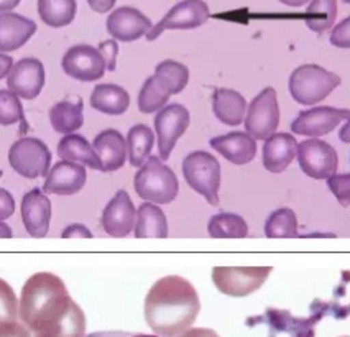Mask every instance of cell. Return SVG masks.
<instances>
[{"label":"cell","instance_id":"cell-27","mask_svg":"<svg viewBox=\"0 0 350 337\" xmlns=\"http://www.w3.org/2000/svg\"><path fill=\"white\" fill-rule=\"evenodd\" d=\"M84 105L81 99L77 103H69V100H63V103L55 104L50 109V122L51 127L58 133L63 135H69L79 130L84 124Z\"/></svg>","mask_w":350,"mask_h":337},{"label":"cell","instance_id":"cell-36","mask_svg":"<svg viewBox=\"0 0 350 337\" xmlns=\"http://www.w3.org/2000/svg\"><path fill=\"white\" fill-rule=\"evenodd\" d=\"M23 120L25 117H23V107L18 96L10 89H0V125L9 127Z\"/></svg>","mask_w":350,"mask_h":337},{"label":"cell","instance_id":"cell-13","mask_svg":"<svg viewBox=\"0 0 350 337\" xmlns=\"http://www.w3.org/2000/svg\"><path fill=\"white\" fill-rule=\"evenodd\" d=\"M350 119L349 109H336V107H314L309 111H301L291 124V130L298 135L323 137L331 133L334 129L339 127L342 120Z\"/></svg>","mask_w":350,"mask_h":337},{"label":"cell","instance_id":"cell-1","mask_svg":"<svg viewBox=\"0 0 350 337\" xmlns=\"http://www.w3.org/2000/svg\"><path fill=\"white\" fill-rule=\"evenodd\" d=\"M201 311L196 288L180 275H168L150 288L145 298V319L153 332L178 337L189 329Z\"/></svg>","mask_w":350,"mask_h":337},{"label":"cell","instance_id":"cell-21","mask_svg":"<svg viewBox=\"0 0 350 337\" xmlns=\"http://www.w3.org/2000/svg\"><path fill=\"white\" fill-rule=\"evenodd\" d=\"M35 31L36 23L33 20L14 12H3L0 14V51L20 50L35 35Z\"/></svg>","mask_w":350,"mask_h":337},{"label":"cell","instance_id":"cell-14","mask_svg":"<svg viewBox=\"0 0 350 337\" xmlns=\"http://www.w3.org/2000/svg\"><path fill=\"white\" fill-rule=\"evenodd\" d=\"M7 86L22 99L31 100L40 96L44 86V66L36 58H22L14 63L7 76Z\"/></svg>","mask_w":350,"mask_h":337},{"label":"cell","instance_id":"cell-3","mask_svg":"<svg viewBox=\"0 0 350 337\" xmlns=\"http://www.w3.org/2000/svg\"><path fill=\"white\" fill-rule=\"evenodd\" d=\"M137 194L142 199L154 204H168L174 201L180 191L178 178L170 166L161 161L160 157H148L135 174Z\"/></svg>","mask_w":350,"mask_h":337},{"label":"cell","instance_id":"cell-7","mask_svg":"<svg viewBox=\"0 0 350 337\" xmlns=\"http://www.w3.org/2000/svg\"><path fill=\"white\" fill-rule=\"evenodd\" d=\"M9 163L15 173L28 180L46 176L51 170V152L46 144L35 137L14 141L9 150Z\"/></svg>","mask_w":350,"mask_h":337},{"label":"cell","instance_id":"cell-31","mask_svg":"<svg viewBox=\"0 0 350 337\" xmlns=\"http://www.w3.org/2000/svg\"><path fill=\"white\" fill-rule=\"evenodd\" d=\"M207 232L214 239H243L248 235V226L239 214L221 213L211 217Z\"/></svg>","mask_w":350,"mask_h":337},{"label":"cell","instance_id":"cell-29","mask_svg":"<svg viewBox=\"0 0 350 337\" xmlns=\"http://www.w3.org/2000/svg\"><path fill=\"white\" fill-rule=\"evenodd\" d=\"M76 0H38V15L48 27H66L76 17Z\"/></svg>","mask_w":350,"mask_h":337},{"label":"cell","instance_id":"cell-15","mask_svg":"<svg viewBox=\"0 0 350 337\" xmlns=\"http://www.w3.org/2000/svg\"><path fill=\"white\" fill-rule=\"evenodd\" d=\"M103 229L111 237H127L135 227L137 211L125 189H119L103 213Z\"/></svg>","mask_w":350,"mask_h":337},{"label":"cell","instance_id":"cell-38","mask_svg":"<svg viewBox=\"0 0 350 337\" xmlns=\"http://www.w3.org/2000/svg\"><path fill=\"white\" fill-rule=\"evenodd\" d=\"M327 186L342 208L350 206V173L332 174L327 178Z\"/></svg>","mask_w":350,"mask_h":337},{"label":"cell","instance_id":"cell-2","mask_svg":"<svg viewBox=\"0 0 350 337\" xmlns=\"http://www.w3.org/2000/svg\"><path fill=\"white\" fill-rule=\"evenodd\" d=\"M72 299L58 275L40 271L31 275L22 288L18 299V318L33 336L42 334L64 319Z\"/></svg>","mask_w":350,"mask_h":337},{"label":"cell","instance_id":"cell-34","mask_svg":"<svg viewBox=\"0 0 350 337\" xmlns=\"http://www.w3.org/2000/svg\"><path fill=\"white\" fill-rule=\"evenodd\" d=\"M265 235L270 239L298 237V217L290 208L273 211L267 219Z\"/></svg>","mask_w":350,"mask_h":337},{"label":"cell","instance_id":"cell-53","mask_svg":"<svg viewBox=\"0 0 350 337\" xmlns=\"http://www.w3.org/2000/svg\"><path fill=\"white\" fill-rule=\"evenodd\" d=\"M344 2H345V3H350V0H344Z\"/></svg>","mask_w":350,"mask_h":337},{"label":"cell","instance_id":"cell-25","mask_svg":"<svg viewBox=\"0 0 350 337\" xmlns=\"http://www.w3.org/2000/svg\"><path fill=\"white\" fill-rule=\"evenodd\" d=\"M137 239H166L168 237V221L165 213L154 202H144L137 209L135 221Z\"/></svg>","mask_w":350,"mask_h":337},{"label":"cell","instance_id":"cell-12","mask_svg":"<svg viewBox=\"0 0 350 337\" xmlns=\"http://www.w3.org/2000/svg\"><path fill=\"white\" fill-rule=\"evenodd\" d=\"M61 68L69 78L83 83L100 79L107 71L103 53L91 44H76L69 48L61 59Z\"/></svg>","mask_w":350,"mask_h":337},{"label":"cell","instance_id":"cell-4","mask_svg":"<svg viewBox=\"0 0 350 337\" xmlns=\"http://www.w3.org/2000/svg\"><path fill=\"white\" fill-rule=\"evenodd\" d=\"M340 84V76L324 70L319 64H303L291 72L290 92L298 104L314 105L323 103Z\"/></svg>","mask_w":350,"mask_h":337},{"label":"cell","instance_id":"cell-46","mask_svg":"<svg viewBox=\"0 0 350 337\" xmlns=\"http://www.w3.org/2000/svg\"><path fill=\"white\" fill-rule=\"evenodd\" d=\"M88 337H158V336H153V334H133V332L109 331V332H94V334H89Z\"/></svg>","mask_w":350,"mask_h":337},{"label":"cell","instance_id":"cell-47","mask_svg":"<svg viewBox=\"0 0 350 337\" xmlns=\"http://www.w3.org/2000/svg\"><path fill=\"white\" fill-rule=\"evenodd\" d=\"M12 66H14V59H12L9 55H5V53L0 51V79H3L5 76H9Z\"/></svg>","mask_w":350,"mask_h":337},{"label":"cell","instance_id":"cell-32","mask_svg":"<svg viewBox=\"0 0 350 337\" xmlns=\"http://www.w3.org/2000/svg\"><path fill=\"white\" fill-rule=\"evenodd\" d=\"M171 96L173 94L170 92V89L153 75L145 81L140 89L138 109L142 113H154L165 107Z\"/></svg>","mask_w":350,"mask_h":337},{"label":"cell","instance_id":"cell-52","mask_svg":"<svg viewBox=\"0 0 350 337\" xmlns=\"http://www.w3.org/2000/svg\"><path fill=\"white\" fill-rule=\"evenodd\" d=\"M2 174H3V172H2V170H0V178H2Z\"/></svg>","mask_w":350,"mask_h":337},{"label":"cell","instance_id":"cell-18","mask_svg":"<svg viewBox=\"0 0 350 337\" xmlns=\"http://www.w3.org/2000/svg\"><path fill=\"white\" fill-rule=\"evenodd\" d=\"M22 221L31 237L42 239L50 230L51 201L43 191L31 189L22 199Z\"/></svg>","mask_w":350,"mask_h":337},{"label":"cell","instance_id":"cell-26","mask_svg":"<svg viewBox=\"0 0 350 337\" xmlns=\"http://www.w3.org/2000/svg\"><path fill=\"white\" fill-rule=\"evenodd\" d=\"M58 155L66 161L85 165L92 170H103V165H100V160L97 157L94 147L84 137L75 135V133L64 135L59 140Z\"/></svg>","mask_w":350,"mask_h":337},{"label":"cell","instance_id":"cell-19","mask_svg":"<svg viewBox=\"0 0 350 337\" xmlns=\"http://www.w3.org/2000/svg\"><path fill=\"white\" fill-rule=\"evenodd\" d=\"M219 155L234 165H247L256 155V141L248 132H230L209 141Z\"/></svg>","mask_w":350,"mask_h":337},{"label":"cell","instance_id":"cell-44","mask_svg":"<svg viewBox=\"0 0 350 337\" xmlns=\"http://www.w3.org/2000/svg\"><path fill=\"white\" fill-rule=\"evenodd\" d=\"M178 337H219V334L214 331V329L193 327V329H186V331L181 332Z\"/></svg>","mask_w":350,"mask_h":337},{"label":"cell","instance_id":"cell-20","mask_svg":"<svg viewBox=\"0 0 350 337\" xmlns=\"http://www.w3.org/2000/svg\"><path fill=\"white\" fill-rule=\"evenodd\" d=\"M97 157H99L103 170L111 173L120 170L127 160V140L116 129H105L92 141Z\"/></svg>","mask_w":350,"mask_h":337},{"label":"cell","instance_id":"cell-17","mask_svg":"<svg viewBox=\"0 0 350 337\" xmlns=\"http://www.w3.org/2000/svg\"><path fill=\"white\" fill-rule=\"evenodd\" d=\"M88 173L81 163L75 161H59L46 174L43 191L48 194H58V196H72L84 188Z\"/></svg>","mask_w":350,"mask_h":337},{"label":"cell","instance_id":"cell-22","mask_svg":"<svg viewBox=\"0 0 350 337\" xmlns=\"http://www.w3.org/2000/svg\"><path fill=\"white\" fill-rule=\"evenodd\" d=\"M298 141L291 133H273L263 145V166L270 173H282L296 158Z\"/></svg>","mask_w":350,"mask_h":337},{"label":"cell","instance_id":"cell-43","mask_svg":"<svg viewBox=\"0 0 350 337\" xmlns=\"http://www.w3.org/2000/svg\"><path fill=\"white\" fill-rule=\"evenodd\" d=\"M63 239H72V237H84V239H92V232L88 227L83 224H71L61 234Z\"/></svg>","mask_w":350,"mask_h":337},{"label":"cell","instance_id":"cell-41","mask_svg":"<svg viewBox=\"0 0 350 337\" xmlns=\"http://www.w3.org/2000/svg\"><path fill=\"white\" fill-rule=\"evenodd\" d=\"M0 337H31V332L23 323L7 321L0 323Z\"/></svg>","mask_w":350,"mask_h":337},{"label":"cell","instance_id":"cell-5","mask_svg":"<svg viewBox=\"0 0 350 337\" xmlns=\"http://www.w3.org/2000/svg\"><path fill=\"white\" fill-rule=\"evenodd\" d=\"M183 174L185 180L198 194L211 206L219 204V188H221V165L217 158L211 153L198 152L189 153L183 160Z\"/></svg>","mask_w":350,"mask_h":337},{"label":"cell","instance_id":"cell-11","mask_svg":"<svg viewBox=\"0 0 350 337\" xmlns=\"http://www.w3.org/2000/svg\"><path fill=\"white\" fill-rule=\"evenodd\" d=\"M299 168L304 174L314 180H327L336 174L339 166V157L334 147L319 139H308L298 145Z\"/></svg>","mask_w":350,"mask_h":337},{"label":"cell","instance_id":"cell-45","mask_svg":"<svg viewBox=\"0 0 350 337\" xmlns=\"http://www.w3.org/2000/svg\"><path fill=\"white\" fill-rule=\"evenodd\" d=\"M117 0H88L89 7L97 14H105V12L112 10Z\"/></svg>","mask_w":350,"mask_h":337},{"label":"cell","instance_id":"cell-49","mask_svg":"<svg viewBox=\"0 0 350 337\" xmlns=\"http://www.w3.org/2000/svg\"><path fill=\"white\" fill-rule=\"evenodd\" d=\"M339 139L340 141H344V144H350V119H347V124L340 129Z\"/></svg>","mask_w":350,"mask_h":337},{"label":"cell","instance_id":"cell-23","mask_svg":"<svg viewBox=\"0 0 350 337\" xmlns=\"http://www.w3.org/2000/svg\"><path fill=\"white\" fill-rule=\"evenodd\" d=\"M213 111L222 124L229 127H237L245 120L247 100L234 89L219 87L213 94Z\"/></svg>","mask_w":350,"mask_h":337},{"label":"cell","instance_id":"cell-48","mask_svg":"<svg viewBox=\"0 0 350 337\" xmlns=\"http://www.w3.org/2000/svg\"><path fill=\"white\" fill-rule=\"evenodd\" d=\"M20 3V0H0V14L14 10Z\"/></svg>","mask_w":350,"mask_h":337},{"label":"cell","instance_id":"cell-9","mask_svg":"<svg viewBox=\"0 0 350 337\" xmlns=\"http://www.w3.org/2000/svg\"><path fill=\"white\" fill-rule=\"evenodd\" d=\"M189 111L181 104L165 105L154 116V132L158 137V155L161 161L168 160L174 145L189 127Z\"/></svg>","mask_w":350,"mask_h":337},{"label":"cell","instance_id":"cell-6","mask_svg":"<svg viewBox=\"0 0 350 337\" xmlns=\"http://www.w3.org/2000/svg\"><path fill=\"white\" fill-rule=\"evenodd\" d=\"M270 273L271 267H214L213 282L221 293L243 298L260 290Z\"/></svg>","mask_w":350,"mask_h":337},{"label":"cell","instance_id":"cell-54","mask_svg":"<svg viewBox=\"0 0 350 337\" xmlns=\"http://www.w3.org/2000/svg\"><path fill=\"white\" fill-rule=\"evenodd\" d=\"M342 337H350V336H342Z\"/></svg>","mask_w":350,"mask_h":337},{"label":"cell","instance_id":"cell-35","mask_svg":"<svg viewBox=\"0 0 350 337\" xmlns=\"http://www.w3.org/2000/svg\"><path fill=\"white\" fill-rule=\"evenodd\" d=\"M85 332V316L84 311L76 301H72L71 310L64 319H61L56 326L48 331L36 334L35 337H84Z\"/></svg>","mask_w":350,"mask_h":337},{"label":"cell","instance_id":"cell-30","mask_svg":"<svg viewBox=\"0 0 350 337\" xmlns=\"http://www.w3.org/2000/svg\"><path fill=\"white\" fill-rule=\"evenodd\" d=\"M337 18V0H311L304 12L306 27L314 33H324Z\"/></svg>","mask_w":350,"mask_h":337},{"label":"cell","instance_id":"cell-51","mask_svg":"<svg viewBox=\"0 0 350 337\" xmlns=\"http://www.w3.org/2000/svg\"><path fill=\"white\" fill-rule=\"evenodd\" d=\"M280 2L284 3V5H288V7H303V5H306V3L311 2V0H280Z\"/></svg>","mask_w":350,"mask_h":337},{"label":"cell","instance_id":"cell-37","mask_svg":"<svg viewBox=\"0 0 350 337\" xmlns=\"http://www.w3.org/2000/svg\"><path fill=\"white\" fill-rule=\"evenodd\" d=\"M18 318V299L5 280L0 278V323L17 321Z\"/></svg>","mask_w":350,"mask_h":337},{"label":"cell","instance_id":"cell-8","mask_svg":"<svg viewBox=\"0 0 350 337\" xmlns=\"http://www.w3.org/2000/svg\"><path fill=\"white\" fill-rule=\"evenodd\" d=\"M280 107L273 87H265L252 100L245 113V130L255 140H267L276 133Z\"/></svg>","mask_w":350,"mask_h":337},{"label":"cell","instance_id":"cell-28","mask_svg":"<svg viewBox=\"0 0 350 337\" xmlns=\"http://www.w3.org/2000/svg\"><path fill=\"white\" fill-rule=\"evenodd\" d=\"M154 145L153 130L145 124H137L129 130L127 135V157L130 165L140 168L152 155Z\"/></svg>","mask_w":350,"mask_h":337},{"label":"cell","instance_id":"cell-40","mask_svg":"<svg viewBox=\"0 0 350 337\" xmlns=\"http://www.w3.org/2000/svg\"><path fill=\"white\" fill-rule=\"evenodd\" d=\"M99 51L103 53L105 64H107V71H116L117 68V56H119V44L117 40H107L99 44Z\"/></svg>","mask_w":350,"mask_h":337},{"label":"cell","instance_id":"cell-10","mask_svg":"<svg viewBox=\"0 0 350 337\" xmlns=\"http://www.w3.org/2000/svg\"><path fill=\"white\" fill-rule=\"evenodd\" d=\"M211 10L204 0H183L176 3L152 30L146 33L148 42H154L166 30H193L209 20Z\"/></svg>","mask_w":350,"mask_h":337},{"label":"cell","instance_id":"cell-39","mask_svg":"<svg viewBox=\"0 0 350 337\" xmlns=\"http://www.w3.org/2000/svg\"><path fill=\"white\" fill-rule=\"evenodd\" d=\"M329 42L332 46L342 48V50H350V17L344 18L340 23L334 27Z\"/></svg>","mask_w":350,"mask_h":337},{"label":"cell","instance_id":"cell-42","mask_svg":"<svg viewBox=\"0 0 350 337\" xmlns=\"http://www.w3.org/2000/svg\"><path fill=\"white\" fill-rule=\"evenodd\" d=\"M15 213V199L7 189L0 188V221H5Z\"/></svg>","mask_w":350,"mask_h":337},{"label":"cell","instance_id":"cell-33","mask_svg":"<svg viewBox=\"0 0 350 337\" xmlns=\"http://www.w3.org/2000/svg\"><path fill=\"white\" fill-rule=\"evenodd\" d=\"M154 76L170 89L171 94H180L188 86L189 70L186 64L174 59H165L154 68Z\"/></svg>","mask_w":350,"mask_h":337},{"label":"cell","instance_id":"cell-50","mask_svg":"<svg viewBox=\"0 0 350 337\" xmlns=\"http://www.w3.org/2000/svg\"><path fill=\"white\" fill-rule=\"evenodd\" d=\"M12 229L5 224L3 221H0V239H10L12 237Z\"/></svg>","mask_w":350,"mask_h":337},{"label":"cell","instance_id":"cell-16","mask_svg":"<svg viewBox=\"0 0 350 337\" xmlns=\"http://www.w3.org/2000/svg\"><path fill=\"white\" fill-rule=\"evenodd\" d=\"M152 20L135 7H119L109 15L107 31L117 42L130 43L146 36L152 30Z\"/></svg>","mask_w":350,"mask_h":337},{"label":"cell","instance_id":"cell-24","mask_svg":"<svg viewBox=\"0 0 350 337\" xmlns=\"http://www.w3.org/2000/svg\"><path fill=\"white\" fill-rule=\"evenodd\" d=\"M91 105L105 116H122L130 107V96L117 84H99L91 94Z\"/></svg>","mask_w":350,"mask_h":337}]
</instances>
